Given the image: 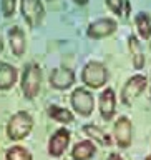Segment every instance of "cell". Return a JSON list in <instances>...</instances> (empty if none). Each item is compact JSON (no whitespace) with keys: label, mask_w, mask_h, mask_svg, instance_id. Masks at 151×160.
<instances>
[{"label":"cell","mask_w":151,"mask_h":160,"mask_svg":"<svg viewBox=\"0 0 151 160\" xmlns=\"http://www.w3.org/2000/svg\"><path fill=\"white\" fill-rule=\"evenodd\" d=\"M33 118L28 112H17L10 117L7 123V137L10 140H22L32 132Z\"/></svg>","instance_id":"obj_1"},{"label":"cell","mask_w":151,"mask_h":160,"mask_svg":"<svg viewBox=\"0 0 151 160\" xmlns=\"http://www.w3.org/2000/svg\"><path fill=\"white\" fill-rule=\"evenodd\" d=\"M40 83H42V68H40V65L33 63V62L27 63L23 68L22 82H20L23 95L27 98L37 97L38 90H40Z\"/></svg>","instance_id":"obj_2"},{"label":"cell","mask_w":151,"mask_h":160,"mask_svg":"<svg viewBox=\"0 0 151 160\" xmlns=\"http://www.w3.org/2000/svg\"><path fill=\"white\" fill-rule=\"evenodd\" d=\"M82 80L90 88H101L108 82V68L97 60H92L83 67Z\"/></svg>","instance_id":"obj_3"},{"label":"cell","mask_w":151,"mask_h":160,"mask_svg":"<svg viewBox=\"0 0 151 160\" xmlns=\"http://www.w3.org/2000/svg\"><path fill=\"white\" fill-rule=\"evenodd\" d=\"M20 12L30 27H38L43 20L45 8L42 0H20Z\"/></svg>","instance_id":"obj_4"},{"label":"cell","mask_w":151,"mask_h":160,"mask_svg":"<svg viewBox=\"0 0 151 160\" xmlns=\"http://www.w3.org/2000/svg\"><path fill=\"white\" fill-rule=\"evenodd\" d=\"M146 85H148V80L144 75H141V73L133 75V77L125 83V87L121 90V102L125 105H130L134 98L139 97V93L146 88Z\"/></svg>","instance_id":"obj_5"},{"label":"cell","mask_w":151,"mask_h":160,"mask_svg":"<svg viewBox=\"0 0 151 160\" xmlns=\"http://www.w3.org/2000/svg\"><path fill=\"white\" fill-rule=\"evenodd\" d=\"M116 20L115 18H110V17H103V18H98L92 22L87 28V35L90 38H105V37H110L116 32Z\"/></svg>","instance_id":"obj_6"},{"label":"cell","mask_w":151,"mask_h":160,"mask_svg":"<svg viewBox=\"0 0 151 160\" xmlns=\"http://www.w3.org/2000/svg\"><path fill=\"white\" fill-rule=\"evenodd\" d=\"M72 105H73V108L77 113L83 115V117H88V115H92V112H93V105H95L93 95L90 93V90H87V88L73 90Z\"/></svg>","instance_id":"obj_7"},{"label":"cell","mask_w":151,"mask_h":160,"mask_svg":"<svg viewBox=\"0 0 151 160\" xmlns=\"http://www.w3.org/2000/svg\"><path fill=\"white\" fill-rule=\"evenodd\" d=\"M50 83L57 90H67L75 83V72L67 67H57L50 73Z\"/></svg>","instance_id":"obj_8"},{"label":"cell","mask_w":151,"mask_h":160,"mask_svg":"<svg viewBox=\"0 0 151 160\" xmlns=\"http://www.w3.org/2000/svg\"><path fill=\"white\" fill-rule=\"evenodd\" d=\"M70 143V132L67 128H58L48 142V153L52 157H62Z\"/></svg>","instance_id":"obj_9"},{"label":"cell","mask_w":151,"mask_h":160,"mask_svg":"<svg viewBox=\"0 0 151 160\" xmlns=\"http://www.w3.org/2000/svg\"><path fill=\"white\" fill-rule=\"evenodd\" d=\"M131 122L126 117H120L115 123L113 133H115V140H116L118 147L121 148H128L131 143Z\"/></svg>","instance_id":"obj_10"},{"label":"cell","mask_w":151,"mask_h":160,"mask_svg":"<svg viewBox=\"0 0 151 160\" xmlns=\"http://www.w3.org/2000/svg\"><path fill=\"white\" fill-rule=\"evenodd\" d=\"M115 107H116V97L111 88H105L100 95V113L105 120H111L115 115Z\"/></svg>","instance_id":"obj_11"},{"label":"cell","mask_w":151,"mask_h":160,"mask_svg":"<svg viewBox=\"0 0 151 160\" xmlns=\"http://www.w3.org/2000/svg\"><path fill=\"white\" fill-rule=\"evenodd\" d=\"M8 42H10V48H12V52H13L15 57L23 55L27 43H25V33H23L22 28L17 27V25L10 28L8 30Z\"/></svg>","instance_id":"obj_12"},{"label":"cell","mask_w":151,"mask_h":160,"mask_svg":"<svg viewBox=\"0 0 151 160\" xmlns=\"http://www.w3.org/2000/svg\"><path fill=\"white\" fill-rule=\"evenodd\" d=\"M17 82V68L7 62H0V90L12 88Z\"/></svg>","instance_id":"obj_13"},{"label":"cell","mask_w":151,"mask_h":160,"mask_svg":"<svg viewBox=\"0 0 151 160\" xmlns=\"http://www.w3.org/2000/svg\"><path fill=\"white\" fill-rule=\"evenodd\" d=\"M128 47H130V55H131V60H133V67L136 70H141L144 65V53H143L141 43H139V40L134 35H130Z\"/></svg>","instance_id":"obj_14"},{"label":"cell","mask_w":151,"mask_h":160,"mask_svg":"<svg viewBox=\"0 0 151 160\" xmlns=\"http://www.w3.org/2000/svg\"><path fill=\"white\" fill-rule=\"evenodd\" d=\"M95 152H97V148H95V145L90 140H82V142H78L73 147L72 157L73 160H88L95 155Z\"/></svg>","instance_id":"obj_15"},{"label":"cell","mask_w":151,"mask_h":160,"mask_svg":"<svg viewBox=\"0 0 151 160\" xmlns=\"http://www.w3.org/2000/svg\"><path fill=\"white\" fill-rule=\"evenodd\" d=\"M48 115H50V118H53L55 122H60V123H72L73 122V113L68 108L58 107V105H50Z\"/></svg>","instance_id":"obj_16"},{"label":"cell","mask_w":151,"mask_h":160,"mask_svg":"<svg viewBox=\"0 0 151 160\" xmlns=\"http://www.w3.org/2000/svg\"><path fill=\"white\" fill-rule=\"evenodd\" d=\"M134 23H136L139 37L144 38V40L151 38V20H149V15L148 13L139 12L136 17H134Z\"/></svg>","instance_id":"obj_17"},{"label":"cell","mask_w":151,"mask_h":160,"mask_svg":"<svg viewBox=\"0 0 151 160\" xmlns=\"http://www.w3.org/2000/svg\"><path fill=\"white\" fill-rule=\"evenodd\" d=\"M83 132L87 133L90 138L97 140L98 143H101V145H111V137H110V135L105 132V130L98 128L97 125H85V127H83Z\"/></svg>","instance_id":"obj_18"},{"label":"cell","mask_w":151,"mask_h":160,"mask_svg":"<svg viewBox=\"0 0 151 160\" xmlns=\"http://www.w3.org/2000/svg\"><path fill=\"white\" fill-rule=\"evenodd\" d=\"M106 5H108V8L111 10L113 13L120 15V17H123V18L130 17L131 3H130L128 0H106Z\"/></svg>","instance_id":"obj_19"},{"label":"cell","mask_w":151,"mask_h":160,"mask_svg":"<svg viewBox=\"0 0 151 160\" xmlns=\"http://www.w3.org/2000/svg\"><path fill=\"white\" fill-rule=\"evenodd\" d=\"M5 160H33V158H32V153L27 148L20 147V145H15V147H10L7 150Z\"/></svg>","instance_id":"obj_20"},{"label":"cell","mask_w":151,"mask_h":160,"mask_svg":"<svg viewBox=\"0 0 151 160\" xmlns=\"http://www.w3.org/2000/svg\"><path fill=\"white\" fill-rule=\"evenodd\" d=\"M15 5H17V0H0V7H2V13L5 18L13 17Z\"/></svg>","instance_id":"obj_21"},{"label":"cell","mask_w":151,"mask_h":160,"mask_svg":"<svg viewBox=\"0 0 151 160\" xmlns=\"http://www.w3.org/2000/svg\"><path fill=\"white\" fill-rule=\"evenodd\" d=\"M108 160H123V158L120 157L118 153H111V155H110V157H108Z\"/></svg>","instance_id":"obj_22"},{"label":"cell","mask_w":151,"mask_h":160,"mask_svg":"<svg viewBox=\"0 0 151 160\" xmlns=\"http://www.w3.org/2000/svg\"><path fill=\"white\" fill-rule=\"evenodd\" d=\"M73 2L77 3V5H87V3H88V0H73Z\"/></svg>","instance_id":"obj_23"},{"label":"cell","mask_w":151,"mask_h":160,"mask_svg":"<svg viewBox=\"0 0 151 160\" xmlns=\"http://www.w3.org/2000/svg\"><path fill=\"white\" fill-rule=\"evenodd\" d=\"M2 50H3V42H2V38H0V53H2Z\"/></svg>","instance_id":"obj_24"},{"label":"cell","mask_w":151,"mask_h":160,"mask_svg":"<svg viewBox=\"0 0 151 160\" xmlns=\"http://www.w3.org/2000/svg\"><path fill=\"white\" fill-rule=\"evenodd\" d=\"M144 160H151V155H148V157H146V158H144Z\"/></svg>","instance_id":"obj_25"},{"label":"cell","mask_w":151,"mask_h":160,"mask_svg":"<svg viewBox=\"0 0 151 160\" xmlns=\"http://www.w3.org/2000/svg\"><path fill=\"white\" fill-rule=\"evenodd\" d=\"M47 2H53V0H47Z\"/></svg>","instance_id":"obj_26"}]
</instances>
